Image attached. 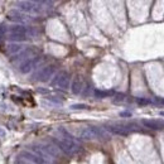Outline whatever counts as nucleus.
<instances>
[{"instance_id":"20e7f679","label":"nucleus","mask_w":164,"mask_h":164,"mask_svg":"<svg viewBox=\"0 0 164 164\" xmlns=\"http://www.w3.org/2000/svg\"><path fill=\"white\" fill-rule=\"evenodd\" d=\"M16 163H46L44 159H42L37 154H33L30 152H21L19 154V158L16 159Z\"/></svg>"},{"instance_id":"aec40b11","label":"nucleus","mask_w":164,"mask_h":164,"mask_svg":"<svg viewBox=\"0 0 164 164\" xmlns=\"http://www.w3.org/2000/svg\"><path fill=\"white\" fill-rule=\"evenodd\" d=\"M30 1H34L37 4H49L51 3L49 0H30Z\"/></svg>"},{"instance_id":"423d86ee","label":"nucleus","mask_w":164,"mask_h":164,"mask_svg":"<svg viewBox=\"0 0 164 164\" xmlns=\"http://www.w3.org/2000/svg\"><path fill=\"white\" fill-rule=\"evenodd\" d=\"M54 71H56V67L54 66H47V67L42 68L41 71L38 72L37 74V79L39 82H48L51 79V77L54 74Z\"/></svg>"},{"instance_id":"39448f33","label":"nucleus","mask_w":164,"mask_h":164,"mask_svg":"<svg viewBox=\"0 0 164 164\" xmlns=\"http://www.w3.org/2000/svg\"><path fill=\"white\" fill-rule=\"evenodd\" d=\"M18 8L25 13H30V14H39V13H42V9L38 6V4L34 1H30V0H28V1H25V0L24 1H19L18 3Z\"/></svg>"},{"instance_id":"9b49d317","label":"nucleus","mask_w":164,"mask_h":164,"mask_svg":"<svg viewBox=\"0 0 164 164\" xmlns=\"http://www.w3.org/2000/svg\"><path fill=\"white\" fill-rule=\"evenodd\" d=\"M8 19L11 20V21H18V23H21V21L28 20L23 14H21V13H19L18 10H10L9 11L8 13Z\"/></svg>"},{"instance_id":"4468645a","label":"nucleus","mask_w":164,"mask_h":164,"mask_svg":"<svg viewBox=\"0 0 164 164\" xmlns=\"http://www.w3.org/2000/svg\"><path fill=\"white\" fill-rule=\"evenodd\" d=\"M42 147L44 148V150L49 154L51 157H56V155H58V148H56V147H53V145H42Z\"/></svg>"},{"instance_id":"a211bd4d","label":"nucleus","mask_w":164,"mask_h":164,"mask_svg":"<svg viewBox=\"0 0 164 164\" xmlns=\"http://www.w3.org/2000/svg\"><path fill=\"white\" fill-rule=\"evenodd\" d=\"M71 109H73V110H83V109H87V106L83 105V104H77V105H72L71 106Z\"/></svg>"},{"instance_id":"dca6fc26","label":"nucleus","mask_w":164,"mask_h":164,"mask_svg":"<svg viewBox=\"0 0 164 164\" xmlns=\"http://www.w3.org/2000/svg\"><path fill=\"white\" fill-rule=\"evenodd\" d=\"M11 39V41H24V39L26 38V35L24 34H18V33H10V37H9Z\"/></svg>"},{"instance_id":"f3484780","label":"nucleus","mask_w":164,"mask_h":164,"mask_svg":"<svg viewBox=\"0 0 164 164\" xmlns=\"http://www.w3.org/2000/svg\"><path fill=\"white\" fill-rule=\"evenodd\" d=\"M95 95H96V97H100V99H102V97L110 96V95H111V92H109V91H99V90H96V91H95Z\"/></svg>"},{"instance_id":"ddd939ff","label":"nucleus","mask_w":164,"mask_h":164,"mask_svg":"<svg viewBox=\"0 0 164 164\" xmlns=\"http://www.w3.org/2000/svg\"><path fill=\"white\" fill-rule=\"evenodd\" d=\"M9 30H10V33H18V34H24V35L28 34V29L23 25H19V24H15V25L10 26Z\"/></svg>"},{"instance_id":"b1692460","label":"nucleus","mask_w":164,"mask_h":164,"mask_svg":"<svg viewBox=\"0 0 164 164\" xmlns=\"http://www.w3.org/2000/svg\"><path fill=\"white\" fill-rule=\"evenodd\" d=\"M155 101L159 104H164V99H155Z\"/></svg>"},{"instance_id":"f8f14e48","label":"nucleus","mask_w":164,"mask_h":164,"mask_svg":"<svg viewBox=\"0 0 164 164\" xmlns=\"http://www.w3.org/2000/svg\"><path fill=\"white\" fill-rule=\"evenodd\" d=\"M82 88H83V82H82V79L81 78H76L74 81L72 82V86H71V90H72V92L74 95H79L81 94V91H82Z\"/></svg>"},{"instance_id":"1a4fd4ad","label":"nucleus","mask_w":164,"mask_h":164,"mask_svg":"<svg viewBox=\"0 0 164 164\" xmlns=\"http://www.w3.org/2000/svg\"><path fill=\"white\" fill-rule=\"evenodd\" d=\"M106 127V130L110 131V132H112V134H116V135H127L129 134V129H127L126 126H120V125H116V126H114V125H107V126H105Z\"/></svg>"},{"instance_id":"2eb2a0df","label":"nucleus","mask_w":164,"mask_h":164,"mask_svg":"<svg viewBox=\"0 0 164 164\" xmlns=\"http://www.w3.org/2000/svg\"><path fill=\"white\" fill-rule=\"evenodd\" d=\"M21 48H23V46H20V44H10V46H8V52L10 54H14V53L21 51Z\"/></svg>"},{"instance_id":"4be33fe9","label":"nucleus","mask_w":164,"mask_h":164,"mask_svg":"<svg viewBox=\"0 0 164 164\" xmlns=\"http://www.w3.org/2000/svg\"><path fill=\"white\" fill-rule=\"evenodd\" d=\"M5 136H6V131L3 127H0V138H5Z\"/></svg>"},{"instance_id":"9d476101","label":"nucleus","mask_w":164,"mask_h":164,"mask_svg":"<svg viewBox=\"0 0 164 164\" xmlns=\"http://www.w3.org/2000/svg\"><path fill=\"white\" fill-rule=\"evenodd\" d=\"M30 149H32L33 152L37 154V155H39L42 159H44V160H46V163H49L51 162L49 158H52V157L46 152V150H44V148L42 147V145H33V147H30Z\"/></svg>"},{"instance_id":"0eeeda50","label":"nucleus","mask_w":164,"mask_h":164,"mask_svg":"<svg viewBox=\"0 0 164 164\" xmlns=\"http://www.w3.org/2000/svg\"><path fill=\"white\" fill-rule=\"evenodd\" d=\"M37 62H38V58H25L23 62L20 63L19 66V71L21 73H29L30 71H32L34 67H35V64H37Z\"/></svg>"},{"instance_id":"7ed1b4c3","label":"nucleus","mask_w":164,"mask_h":164,"mask_svg":"<svg viewBox=\"0 0 164 164\" xmlns=\"http://www.w3.org/2000/svg\"><path fill=\"white\" fill-rule=\"evenodd\" d=\"M52 86H57L62 90H67L69 87V74L66 71H61L56 74L54 79L52 81Z\"/></svg>"},{"instance_id":"393cba45","label":"nucleus","mask_w":164,"mask_h":164,"mask_svg":"<svg viewBox=\"0 0 164 164\" xmlns=\"http://www.w3.org/2000/svg\"><path fill=\"white\" fill-rule=\"evenodd\" d=\"M160 115H162V116H164V111H160Z\"/></svg>"},{"instance_id":"a878e982","label":"nucleus","mask_w":164,"mask_h":164,"mask_svg":"<svg viewBox=\"0 0 164 164\" xmlns=\"http://www.w3.org/2000/svg\"><path fill=\"white\" fill-rule=\"evenodd\" d=\"M49 1H56V0H49Z\"/></svg>"},{"instance_id":"6e6552de","label":"nucleus","mask_w":164,"mask_h":164,"mask_svg":"<svg viewBox=\"0 0 164 164\" xmlns=\"http://www.w3.org/2000/svg\"><path fill=\"white\" fill-rule=\"evenodd\" d=\"M141 124L148 127V129H153V130H160V129H164V122L162 121H158V120H141Z\"/></svg>"},{"instance_id":"f03ea898","label":"nucleus","mask_w":164,"mask_h":164,"mask_svg":"<svg viewBox=\"0 0 164 164\" xmlns=\"http://www.w3.org/2000/svg\"><path fill=\"white\" fill-rule=\"evenodd\" d=\"M79 138H82L83 140H92L96 138H107L104 130H101L100 127L96 126H88L85 127L81 132H79Z\"/></svg>"},{"instance_id":"412c9836","label":"nucleus","mask_w":164,"mask_h":164,"mask_svg":"<svg viewBox=\"0 0 164 164\" xmlns=\"http://www.w3.org/2000/svg\"><path fill=\"white\" fill-rule=\"evenodd\" d=\"M5 30H6V28L4 26V24H0V35L5 34Z\"/></svg>"},{"instance_id":"6ab92c4d","label":"nucleus","mask_w":164,"mask_h":164,"mask_svg":"<svg viewBox=\"0 0 164 164\" xmlns=\"http://www.w3.org/2000/svg\"><path fill=\"white\" fill-rule=\"evenodd\" d=\"M136 101H138V104H143V105H145V104H150V102H152L150 100H145V99H138Z\"/></svg>"},{"instance_id":"f257e3e1","label":"nucleus","mask_w":164,"mask_h":164,"mask_svg":"<svg viewBox=\"0 0 164 164\" xmlns=\"http://www.w3.org/2000/svg\"><path fill=\"white\" fill-rule=\"evenodd\" d=\"M54 143L57 145V148L61 149L63 153L68 154V155H72V154L77 153L79 149V145L76 143L72 136H64V138H54Z\"/></svg>"},{"instance_id":"5701e85b","label":"nucleus","mask_w":164,"mask_h":164,"mask_svg":"<svg viewBox=\"0 0 164 164\" xmlns=\"http://www.w3.org/2000/svg\"><path fill=\"white\" fill-rule=\"evenodd\" d=\"M120 116H127V117H130V116H131V112H127V111L120 112Z\"/></svg>"}]
</instances>
